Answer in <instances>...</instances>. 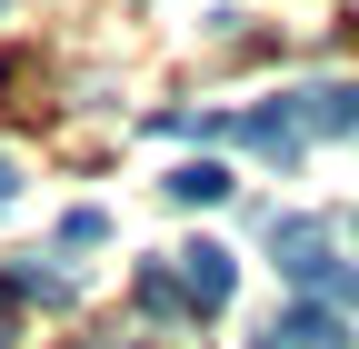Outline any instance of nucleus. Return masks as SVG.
I'll return each mask as SVG.
<instances>
[{"instance_id":"f257e3e1","label":"nucleus","mask_w":359,"mask_h":349,"mask_svg":"<svg viewBox=\"0 0 359 349\" xmlns=\"http://www.w3.org/2000/svg\"><path fill=\"white\" fill-rule=\"evenodd\" d=\"M269 259H280L299 289L359 299V270H349V259H330V230H320V220H269Z\"/></svg>"},{"instance_id":"f03ea898","label":"nucleus","mask_w":359,"mask_h":349,"mask_svg":"<svg viewBox=\"0 0 359 349\" xmlns=\"http://www.w3.org/2000/svg\"><path fill=\"white\" fill-rule=\"evenodd\" d=\"M200 130H219V140H240V150H259V160H299V140H309V120H299V100H259V110H230V120H200Z\"/></svg>"},{"instance_id":"7ed1b4c3","label":"nucleus","mask_w":359,"mask_h":349,"mask_svg":"<svg viewBox=\"0 0 359 349\" xmlns=\"http://www.w3.org/2000/svg\"><path fill=\"white\" fill-rule=\"evenodd\" d=\"M170 280H180V299H190V310L210 320V310H230V289H240V259L219 249V240H190V249H180V270H170Z\"/></svg>"},{"instance_id":"20e7f679","label":"nucleus","mask_w":359,"mask_h":349,"mask_svg":"<svg viewBox=\"0 0 359 349\" xmlns=\"http://www.w3.org/2000/svg\"><path fill=\"white\" fill-rule=\"evenodd\" d=\"M269 349H349V320H339V310H320V299H299V310L269 329Z\"/></svg>"},{"instance_id":"39448f33","label":"nucleus","mask_w":359,"mask_h":349,"mask_svg":"<svg viewBox=\"0 0 359 349\" xmlns=\"http://www.w3.org/2000/svg\"><path fill=\"white\" fill-rule=\"evenodd\" d=\"M230 190H240V180H230L219 160H180V170H170V200H180V210H210V200H230Z\"/></svg>"},{"instance_id":"423d86ee","label":"nucleus","mask_w":359,"mask_h":349,"mask_svg":"<svg viewBox=\"0 0 359 349\" xmlns=\"http://www.w3.org/2000/svg\"><path fill=\"white\" fill-rule=\"evenodd\" d=\"M140 310H160V320H180V310H190V299H180V280H170V270H140Z\"/></svg>"},{"instance_id":"0eeeda50","label":"nucleus","mask_w":359,"mask_h":349,"mask_svg":"<svg viewBox=\"0 0 359 349\" xmlns=\"http://www.w3.org/2000/svg\"><path fill=\"white\" fill-rule=\"evenodd\" d=\"M100 240H110L100 210H70V220H60V249H100Z\"/></svg>"},{"instance_id":"6e6552de","label":"nucleus","mask_w":359,"mask_h":349,"mask_svg":"<svg viewBox=\"0 0 359 349\" xmlns=\"http://www.w3.org/2000/svg\"><path fill=\"white\" fill-rule=\"evenodd\" d=\"M11 190H20V170H11V160H0V200H11Z\"/></svg>"},{"instance_id":"1a4fd4ad","label":"nucleus","mask_w":359,"mask_h":349,"mask_svg":"<svg viewBox=\"0 0 359 349\" xmlns=\"http://www.w3.org/2000/svg\"><path fill=\"white\" fill-rule=\"evenodd\" d=\"M0 349H11V320H0Z\"/></svg>"}]
</instances>
